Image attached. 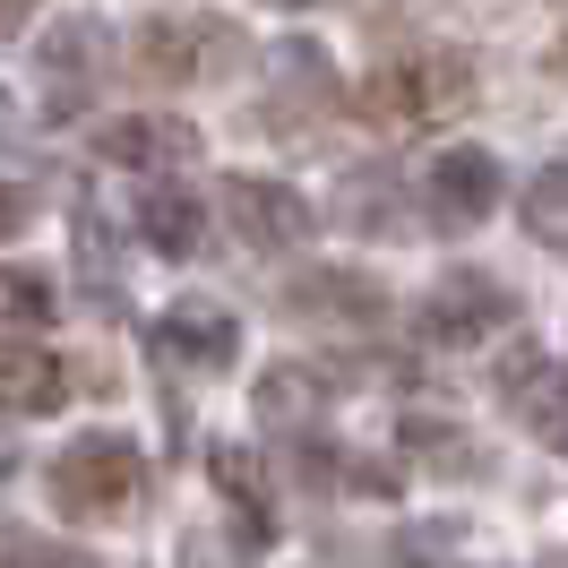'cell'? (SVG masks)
Here are the masks:
<instances>
[{"label": "cell", "instance_id": "6da1fadb", "mask_svg": "<svg viewBox=\"0 0 568 568\" xmlns=\"http://www.w3.org/2000/svg\"><path fill=\"white\" fill-rule=\"evenodd\" d=\"M146 483V457L139 439H121V430H87L70 439V457L52 465V499H61V517H121Z\"/></svg>", "mask_w": 568, "mask_h": 568}, {"label": "cell", "instance_id": "7a4b0ae2", "mask_svg": "<svg viewBox=\"0 0 568 568\" xmlns=\"http://www.w3.org/2000/svg\"><path fill=\"white\" fill-rule=\"evenodd\" d=\"M130 61H139V78H155V87H190V78L242 70V36H233L224 18H139Z\"/></svg>", "mask_w": 568, "mask_h": 568}, {"label": "cell", "instance_id": "3957f363", "mask_svg": "<svg viewBox=\"0 0 568 568\" xmlns=\"http://www.w3.org/2000/svg\"><path fill=\"white\" fill-rule=\"evenodd\" d=\"M474 95V61L465 52H414V61H396L362 87V112H379V121H448V112Z\"/></svg>", "mask_w": 568, "mask_h": 568}, {"label": "cell", "instance_id": "277c9868", "mask_svg": "<svg viewBox=\"0 0 568 568\" xmlns=\"http://www.w3.org/2000/svg\"><path fill=\"white\" fill-rule=\"evenodd\" d=\"M499 190H508V173H499L491 146H448V155L423 164V207H430V224H448V233H474V224L499 207Z\"/></svg>", "mask_w": 568, "mask_h": 568}, {"label": "cell", "instance_id": "5b68a950", "mask_svg": "<svg viewBox=\"0 0 568 568\" xmlns=\"http://www.w3.org/2000/svg\"><path fill=\"white\" fill-rule=\"evenodd\" d=\"M508 284L483 276V267H457V276H439L423 293V336L430 345H483V336H499L508 327Z\"/></svg>", "mask_w": 568, "mask_h": 568}, {"label": "cell", "instance_id": "8992f818", "mask_svg": "<svg viewBox=\"0 0 568 568\" xmlns=\"http://www.w3.org/2000/svg\"><path fill=\"white\" fill-rule=\"evenodd\" d=\"M499 405L542 439V448H568V371L542 345H508L499 354Z\"/></svg>", "mask_w": 568, "mask_h": 568}, {"label": "cell", "instance_id": "52a82bcc", "mask_svg": "<svg viewBox=\"0 0 568 568\" xmlns=\"http://www.w3.org/2000/svg\"><path fill=\"white\" fill-rule=\"evenodd\" d=\"M224 215H233V233L250 250H293L311 242V207H302V190H284L267 173H224Z\"/></svg>", "mask_w": 568, "mask_h": 568}, {"label": "cell", "instance_id": "ba28073f", "mask_svg": "<svg viewBox=\"0 0 568 568\" xmlns=\"http://www.w3.org/2000/svg\"><path fill=\"white\" fill-rule=\"evenodd\" d=\"M284 311H293V320H336V327H379L388 293L371 276H354V267H311V276H293Z\"/></svg>", "mask_w": 568, "mask_h": 568}, {"label": "cell", "instance_id": "9c48e42d", "mask_svg": "<svg viewBox=\"0 0 568 568\" xmlns=\"http://www.w3.org/2000/svg\"><path fill=\"white\" fill-rule=\"evenodd\" d=\"M95 155H104V164H190V155H199V130H190V121H164V112H130V121H104V130H95Z\"/></svg>", "mask_w": 568, "mask_h": 568}, {"label": "cell", "instance_id": "30bf717a", "mask_svg": "<svg viewBox=\"0 0 568 568\" xmlns=\"http://www.w3.org/2000/svg\"><path fill=\"white\" fill-rule=\"evenodd\" d=\"M0 405L9 414H61L70 405V362L43 345H0Z\"/></svg>", "mask_w": 568, "mask_h": 568}, {"label": "cell", "instance_id": "8fae6325", "mask_svg": "<svg viewBox=\"0 0 568 568\" xmlns=\"http://www.w3.org/2000/svg\"><path fill=\"white\" fill-rule=\"evenodd\" d=\"M199 224H207V207H199L181 181H146V190H139V233L155 250H173V258H181V250L199 242Z\"/></svg>", "mask_w": 568, "mask_h": 568}, {"label": "cell", "instance_id": "7c38bea8", "mask_svg": "<svg viewBox=\"0 0 568 568\" xmlns=\"http://www.w3.org/2000/svg\"><path fill=\"white\" fill-rule=\"evenodd\" d=\"M164 354L233 362V354H242V327H233V311H207V302H190V311H173V320H164Z\"/></svg>", "mask_w": 568, "mask_h": 568}, {"label": "cell", "instance_id": "4fadbf2b", "mask_svg": "<svg viewBox=\"0 0 568 568\" xmlns=\"http://www.w3.org/2000/svg\"><path fill=\"white\" fill-rule=\"evenodd\" d=\"M526 233H534V242H568V164H542V173H534Z\"/></svg>", "mask_w": 568, "mask_h": 568}, {"label": "cell", "instance_id": "5bb4252c", "mask_svg": "<svg viewBox=\"0 0 568 568\" xmlns=\"http://www.w3.org/2000/svg\"><path fill=\"white\" fill-rule=\"evenodd\" d=\"M0 311H18V320H43V311H52V284H43L36 267H9V276H0Z\"/></svg>", "mask_w": 568, "mask_h": 568}, {"label": "cell", "instance_id": "9a60e30c", "mask_svg": "<svg viewBox=\"0 0 568 568\" xmlns=\"http://www.w3.org/2000/svg\"><path fill=\"white\" fill-rule=\"evenodd\" d=\"M18 18H36V0H0V27H18Z\"/></svg>", "mask_w": 568, "mask_h": 568}, {"label": "cell", "instance_id": "2e32d148", "mask_svg": "<svg viewBox=\"0 0 568 568\" xmlns=\"http://www.w3.org/2000/svg\"><path fill=\"white\" fill-rule=\"evenodd\" d=\"M0 224H18V190H0Z\"/></svg>", "mask_w": 568, "mask_h": 568}, {"label": "cell", "instance_id": "e0dca14e", "mask_svg": "<svg viewBox=\"0 0 568 568\" xmlns=\"http://www.w3.org/2000/svg\"><path fill=\"white\" fill-rule=\"evenodd\" d=\"M276 9H311V0H276Z\"/></svg>", "mask_w": 568, "mask_h": 568}]
</instances>
